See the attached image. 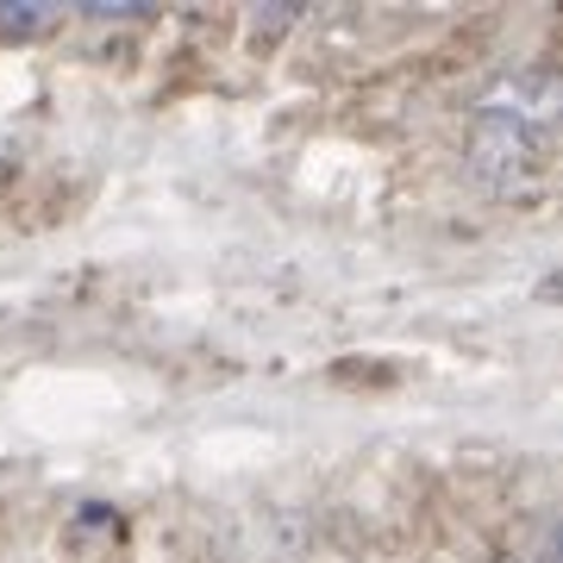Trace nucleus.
I'll return each instance as SVG.
<instances>
[{"instance_id":"obj_1","label":"nucleus","mask_w":563,"mask_h":563,"mask_svg":"<svg viewBox=\"0 0 563 563\" xmlns=\"http://www.w3.org/2000/svg\"><path fill=\"white\" fill-rule=\"evenodd\" d=\"M551 101H558V88L544 69H526V76L501 81L495 95H483V107H476V169L488 181H507L520 163H532Z\"/></svg>"}]
</instances>
